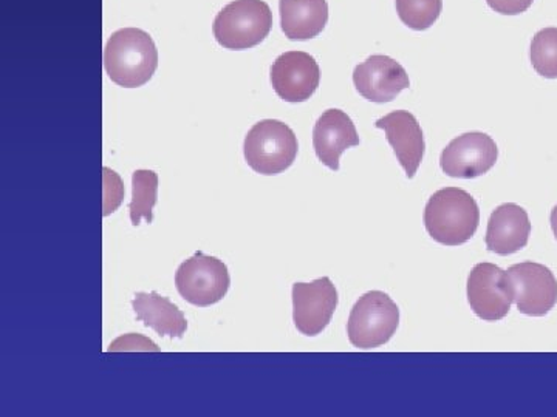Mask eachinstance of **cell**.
<instances>
[{
    "instance_id": "cell-1",
    "label": "cell",
    "mask_w": 557,
    "mask_h": 417,
    "mask_svg": "<svg viewBox=\"0 0 557 417\" xmlns=\"http://www.w3.org/2000/svg\"><path fill=\"white\" fill-rule=\"evenodd\" d=\"M159 67V50L149 33L123 28L106 43L104 68L109 78L124 89H137L152 79Z\"/></svg>"
},
{
    "instance_id": "cell-2",
    "label": "cell",
    "mask_w": 557,
    "mask_h": 417,
    "mask_svg": "<svg viewBox=\"0 0 557 417\" xmlns=\"http://www.w3.org/2000/svg\"><path fill=\"white\" fill-rule=\"evenodd\" d=\"M480 211L471 193L458 188L438 190L424 208V226L429 236L445 247H458L474 237Z\"/></svg>"
},
{
    "instance_id": "cell-3",
    "label": "cell",
    "mask_w": 557,
    "mask_h": 417,
    "mask_svg": "<svg viewBox=\"0 0 557 417\" xmlns=\"http://www.w3.org/2000/svg\"><path fill=\"white\" fill-rule=\"evenodd\" d=\"M273 13L263 0H234L215 17L212 31L223 49L248 50L270 35Z\"/></svg>"
},
{
    "instance_id": "cell-4",
    "label": "cell",
    "mask_w": 557,
    "mask_h": 417,
    "mask_svg": "<svg viewBox=\"0 0 557 417\" xmlns=\"http://www.w3.org/2000/svg\"><path fill=\"white\" fill-rule=\"evenodd\" d=\"M298 138L287 124L263 119L248 131L244 142L245 160L260 175H278L292 167L298 156Z\"/></svg>"
},
{
    "instance_id": "cell-5",
    "label": "cell",
    "mask_w": 557,
    "mask_h": 417,
    "mask_svg": "<svg viewBox=\"0 0 557 417\" xmlns=\"http://www.w3.org/2000/svg\"><path fill=\"white\" fill-rule=\"evenodd\" d=\"M399 325L397 303L381 291H370L355 303L348 317L347 334L351 345L370 350L394 338Z\"/></svg>"
},
{
    "instance_id": "cell-6",
    "label": "cell",
    "mask_w": 557,
    "mask_h": 417,
    "mask_svg": "<svg viewBox=\"0 0 557 417\" xmlns=\"http://www.w3.org/2000/svg\"><path fill=\"white\" fill-rule=\"evenodd\" d=\"M230 285L231 277L225 263L201 252L183 262L175 274V287L180 295L190 305L201 308L225 298Z\"/></svg>"
},
{
    "instance_id": "cell-7",
    "label": "cell",
    "mask_w": 557,
    "mask_h": 417,
    "mask_svg": "<svg viewBox=\"0 0 557 417\" xmlns=\"http://www.w3.org/2000/svg\"><path fill=\"white\" fill-rule=\"evenodd\" d=\"M512 302L527 316L542 317L555 308L557 280L555 274L541 263L525 262L507 270Z\"/></svg>"
},
{
    "instance_id": "cell-8",
    "label": "cell",
    "mask_w": 557,
    "mask_h": 417,
    "mask_svg": "<svg viewBox=\"0 0 557 417\" xmlns=\"http://www.w3.org/2000/svg\"><path fill=\"white\" fill-rule=\"evenodd\" d=\"M338 306V291L329 277L293 285V320L300 334H321Z\"/></svg>"
},
{
    "instance_id": "cell-9",
    "label": "cell",
    "mask_w": 557,
    "mask_h": 417,
    "mask_svg": "<svg viewBox=\"0 0 557 417\" xmlns=\"http://www.w3.org/2000/svg\"><path fill=\"white\" fill-rule=\"evenodd\" d=\"M498 159L496 141L482 131L461 135L443 150L440 166L448 177L472 179L487 174Z\"/></svg>"
},
{
    "instance_id": "cell-10",
    "label": "cell",
    "mask_w": 557,
    "mask_h": 417,
    "mask_svg": "<svg viewBox=\"0 0 557 417\" xmlns=\"http://www.w3.org/2000/svg\"><path fill=\"white\" fill-rule=\"evenodd\" d=\"M468 302L482 320L507 317L512 303L507 273L493 263H480L468 277Z\"/></svg>"
},
{
    "instance_id": "cell-11",
    "label": "cell",
    "mask_w": 557,
    "mask_h": 417,
    "mask_svg": "<svg viewBox=\"0 0 557 417\" xmlns=\"http://www.w3.org/2000/svg\"><path fill=\"white\" fill-rule=\"evenodd\" d=\"M321 80L317 60L304 51H287L271 67V86L281 100L306 102L313 97Z\"/></svg>"
},
{
    "instance_id": "cell-12",
    "label": "cell",
    "mask_w": 557,
    "mask_h": 417,
    "mask_svg": "<svg viewBox=\"0 0 557 417\" xmlns=\"http://www.w3.org/2000/svg\"><path fill=\"white\" fill-rule=\"evenodd\" d=\"M354 83L361 97L376 104L394 101L410 87L405 67L384 54H373L359 64L354 72Z\"/></svg>"
},
{
    "instance_id": "cell-13",
    "label": "cell",
    "mask_w": 557,
    "mask_h": 417,
    "mask_svg": "<svg viewBox=\"0 0 557 417\" xmlns=\"http://www.w3.org/2000/svg\"><path fill=\"white\" fill-rule=\"evenodd\" d=\"M375 126L386 134L388 144L394 149L406 177H416L426 149L423 130L416 116L406 110H397L376 121Z\"/></svg>"
},
{
    "instance_id": "cell-14",
    "label": "cell",
    "mask_w": 557,
    "mask_h": 417,
    "mask_svg": "<svg viewBox=\"0 0 557 417\" xmlns=\"http://www.w3.org/2000/svg\"><path fill=\"white\" fill-rule=\"evenodd\" d=\"M313 146L319 161L329 169L339 170V159L348 148L359 146L354 121L346 112L330 109L322 113L313 130Z\"/></svg>"
},
{
    "instance_id": "cell-15",
    "label": "cell",
    "mask_w": 557,
    "mask_h": 417,
    "mask_svg": "<svg viewBox=\"0 0 557 417\" xmlns=\"http://www.w3.org/2000/svg\"><path fill=\"white\" fill-rule=\"evenodd\" d=\"M531 233L525 208L515 203L502 204L487 222L486 247L498 255L515 254L528 244Z\"/></svg>"
},
{
    "instance_id": "cell-16",
    "label": "cell",
    "mask_w": 557,
    "mask_h": 417,
    "mask_svg": "<svg viewBox=\"0 0 557 417\" xmlns=\"http://www.w3.org/2000/svg\"><path fill=\"white\" fill-rule=\"evenodd\" d=\"M282 31L289 40H309L324 31L329 22L327 0H281Z\"/></svg>"
},
{
    "instance_id": "cell-17",
    "label": "cell",
    "mask_w": 557,
    "mask_h": 417,
    "mask_svg": "<svg viewBox=\"0 0 557 417\" xmlns=\"http://www.w3.org/2000/svg\"><path fill=\"white\" fill-rule=\"evenodd\" d=\"M132 308L138 320L152 328L157 334L182 339L188 328L185 314L170 299L161 298L157 292H138Z\"/></svg>"
},
{
    "instance_id": "cell-18",
    "label": "cell",
    "mask_w": 557,
    "mask_h": 417,
    "mask_svg": "<svg viewBox=\"0 0 557 417\" xmlns=\"http://www.w3.org/2000/svg\"><path fill=\"white\" fill-rule=\"evenodd\" d=\"M159 193V175L152 170H137L132 175V201L129 204L132 225L138 226L141 219L153 222V207Z\"/></svg>"
},
{
    "instance_id": "cell-19",
    "label": "cell",
    "mask_w": 557,
    "mask_h": 417,
    "mask_svg": "<svg viewBox=\"0 0 557 417\" xmlns=\"http://www.w3.org/2000/svg\"><path fill=\"white\" fill-rule=\"evenodd\" d=\"M399 21L410 30H429L438 21L443 0H395Z\"/></svg>"
},
{
    "instance_id": "cell-20",
    "label": "cell",
    "mask_w": 557,
    "mask_h": 417,
    "mask_svg": "<svg viewBox=\"0 0 557 417\" xmlns=\"http://www.w3.org/2000/svg\"><path fill=\"white\" fill-rule=\"evenodd\" d=\"M530 56L537 75L557 79V28H544L536 33L531 42Z\"/></svg>"
},
{
    "instance_id": "cell-21",
    "label": "cell",
    "mask_w": 557,
    "mask_h": 417,
    "mask_svg": "<svg viewBox=\"0 0 557 417\" xmlns=\"http://www.w3.org/2000/svg\"><path fill=\"white\" fill-rule=\"evenodd\" d=\"M104 172V217L113 214L119 208L121 201L124 197L123 182L115 172L110 170L109 167L102 169Z\"/></svg>"
},
{
    "instance_id": "cell-22",
    "label": "cell",
    "mask_w": 557,
    "mask_h": 417,
    "mask_svg": "<svg viewBox=\"0 0 557 417\" xmlns=\"http://www.w3.org/2000/svg\"><path fill=\"white\" fill-rule=\"evenodd\" d=\"M534 0H486L487 7L504 16H519L531 9Z\"/></svg>"
},
{
    "instance_id": "cell-23",
    "label": "cell",
    "mask_w": 557,
    "mask_h": 417,
    "mask_svg": "<svg viewBox=\"0 0 557 417\" xmlns=\"http://www.w3.org/2000/svg\"><path fill=\"white\" fill-rule=\"evenodd\" d=\"M552 229L557 240V206L552 212Z\"/></svg>"
}]
</instances>
